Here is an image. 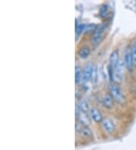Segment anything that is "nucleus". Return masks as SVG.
Segmentation results:
<instances>
[{
    "label": "nucleus",
    "instance_id": "nucleus-1",
    "mask_svg": "<svg viewBox=\"0 0 136 150\" xmlns=\"http://www.w3.org/2000/svg\"><path fill=\"white\" fill-rule=\"evenodd\" d=\"M109 90L111 92V95L112 96L113 98L119 103H123L125 100L124 96L123 94L121 89L116 84L111 83L109 85Z\"/></svg>",
    "mask_w": 136,
    "mask_h": 150
},
{
    "label": "nucleus",
    "instance_id": "nucleus-2",
    "mask_svg": "<svg viewBox=\"0 0 136 150\" xmlns=\"http://www.w3.org/2000/svg\"><path fill=\"white\" fill-rule=\"evenodd\" d=\"M104 30H105V25L104 24L99 26V27L97 28V29L95 30V31L93 33L92 39H91V42L93 45L95 46V45L98 44L102 40V39H103L104 37Z\"/></svg>",
    "mask_w": 136,
    "mask_h": 150
},
{
    "label": "nucleus",
    "instance_id": "nucleus-3",
    "mask_svg": "<svg viewBox=\"0 0 136 150\" xmlns=\"http://www.w3.org/2000/svg\"><path fill=\"white\" fill-rule=\"evenodd\" d=\"M123 62L122 60H119L118 64L113 71V81L116 82H121L123 79Z\"/></svg>",
    "mask_w": 136,
    "mask_h": 150
},
{
    "label": "nucleus",
    "instance_id": "nucleus-4",
    "mask_svg": "<svg viewBox=\"0 0 136 150\" xmlns=\"http://www.w3.org/2000/svg\"><path fill=\"white\" fill-rule=\"evenodd\" d=\"M76 129L78 132H80V134H81L83 137L89 138L91 137L92 136V132L91 131L90 129L87 127V126H84L80 122L77 123L76 125Z\"/></svg>",
    "mask_w": 136,
    "mask_h": 150
},
{
    "label": "nucleus",
    "instance_id": "nucleus-5",
    "mask_svg": "<svg viewBox=\"0 0 136 150\" xmlns=\"http://www.w3.org/2000/svg\"><path fill=\"white\" fill-rule=\"evenodd\" d=\"M92 68L93 65L91 63H89L87 65L85 66V69L82 73V80L81 84H83L91 80V77H92Z\"/></svg>",
    "mask_w": 136,
    "mask_h": 150
},
{
    "label": "nucleus",
    "instance_id": "nucleus-6",
    "mask_svg": "<svg viewBox=\"0 0 136 150\" xmlns=\"http://www.w3.org/2000/svg\"><path fill=\"white\" fill-rule=\"evenodd\" d=\"M102 127L107 134H112L115 130V125L110 118L104 119L101 122Z\"/></svg>",
    "mask_w": 136,
    "mask_h": 150
},
{
    "label": "nucleus",
    "instance_id": "nucleus-7",
    "mask_svg": "<svg viewBox=\"0 0 136 150\" xmlns=\"http://www.w3.org/2000/svg\"><path fill=\"white\" fill-rule=\"evenodd\" d=\"M124 64L129 71H132L133 69L134 62H133L132 55V50H127L125 52V58H124Z\"/></svg>",
    "mask_w": 136,
    "mask_h": 150
},
{
    "label": "nucleus",
    "instance_id": "nucleus-8",
    "mask_svg": "<svg viewBox=\"0 0 136 150\" xmlns=\"http://www.w3.org/2000/svg\"><path fill=\"white\" fill-rule=\"evenodd\" d=\"M90 114L92 118L94 120V122L96 123H101L103 121V116H102L101 113L99 112V110H98L95 108H92L90 109Z\"/></svg>",
    "mask_w": 136,
    "mask_h": 150
},
{
    "label": "nucleus",
    "instance_id": "nucleus-9",
    "mask_svg": "<svg viewBox=\"0 0 136 150\" xmlns=\"http://www.w3.org/2000/svg\"><path fill=\"white\" fill-rule=\"evenodd\" d=\"M78 120L79 122H80V124H82V125H84V126L88 127L90 125L91 123L90 118H89V116L87 115V114L85 113V112H82L80 110L78 113Z\"/></svg>",
    "mask_w": 136,
    "mask_h": 150
},
{
    "label": "nucleus",
    "instance_id": "nucleus-10",
    "mask_svg": "<svg viewBox=\"0 0 136 150\" xmlns=\"http://www.w3.org/2000/svg\"><path fill=\"white\" fill-rule=\"evenodd\" d=\"M103 104L105 108L111 109L113 107V98L110 94H106L103 97Z\"/></svg>",
    "mask_w": 136,
    "mask_h": 150
},
{
    "label": "nucleus",
    "instance_id": "nucleus-11",
    "mask_svg": "<svg viewBox=\"0 0 136 150\" xmlns=\"http://www.w3.org/2000/svg\"><path fill=\"white\" fill-rule=\"evenodd\" d=\"M82 69L80 66L76 65L75 68V80H76V83H81L82 80Z\"/></svg>",
    "mask_w": 136,
    "mask_h": 150
},
{
    "label": "nucleus",
    "instance_id": "nucleus-12",
    "mask_svg": "<svg viewBox=\"0 0 136 150\" xmlns=\"http://www.w3.org/2000/svg\"><path fill=\"white\" fill-rule=\"evenodd\" d=\"M90 55V50L88 47H83L79 51V55L81 59H87Z\"/></svg>",
    "mask_w": 136,
    "mask_h": 150
},
{
    "label": "nucleus",
    "instance_id": "nucleus-13",
    "mask_svg": "<svg viewBox=\"0 0 136 150\" xmlns=\"http://www.w3.org/2000/svg\"><path fill=\"white\" fill-rule=\"evenodd\" d=\"M79 108H80V111H82V112H85V113H87L89 110V105H88L87 102H85V101H84V100L80 102V103H79Z\"/></svg>",
    "mask_w": 136,
    "mask_h": 150
},
{
    "label": "nucleus",
    "instance_id": "nucleus-14",
    "mask_svg": "<svg viewBox=\"0 0 136 150\" xmlns=\"http://www.w3.org/2000/svg\"><path fill=\"white\" fill-rule=\"evenodd\" d=\"M91 80H92V83H95L97 80H98V68H97L96 65H93Z\"/></svg>",
    "mask_w": 136,
    "mask_h": 150
},
{
    "label": "nucleus",
    "instance_id": "nucleus-15",
    "mask_svg": "<svg viewBox=\"0 0 136 150\" xmlns=\"http://www.w3.org/2000/svg\"><path fill=\"white\" fill-rule=\"evenodd\" d=\"M97 29V27L94 24H89L88 26H85V32L87 33H90L92 32H94L95 30Z\"/></svg>",
    "mask_w": 136,
    "mask_h": 150
},
{
    "label": "nucleus",
    "instance_id": "nucleus-16",
    "mask_svg": "<svg viewBox=\"0 0 136 150\" xmlns=\"http://www.w3.org/2000/svg\"><path fill=\"white\" fill-rule=\"evenodd\" d=\"M85 25L84 24H80V25L76 26V32L77 34H80L81 33L85 30Z\"/></svg>",
    "mask_w": 136,
    "mask_h": 150
},
{
    "label": "nucleus",
    "instance_id": "nucleus-17",
    "mask_svg": "<svg viewBox=\"0 0 136 150\" xmlns=\"http://www.w3.org/2000/svg\"><path fill=\"white\" fill-rule=\"evenodd\" d=\"M107 14V9L105 7L101 8V15L102 17H104Z\"/></svg>",
    "mask_w": 136,
    "mask_h": 150
},
{
    "label": "nucleus",
    "instance_id": "nucleus-18",
    "mask_svg": "<svg viewBox=\"0 0 136 150\" xmlns=\"http://www.w3.org/2000/svg\"><path fill=\"white\" fill-rule=\"evenodd\" d=\"M132 49H134V50L136 51V40L134 42V45H133V46H132Z\"/></svg>",
    "mask_w": 136,
    "mask_h": 150
}]
</instances>
